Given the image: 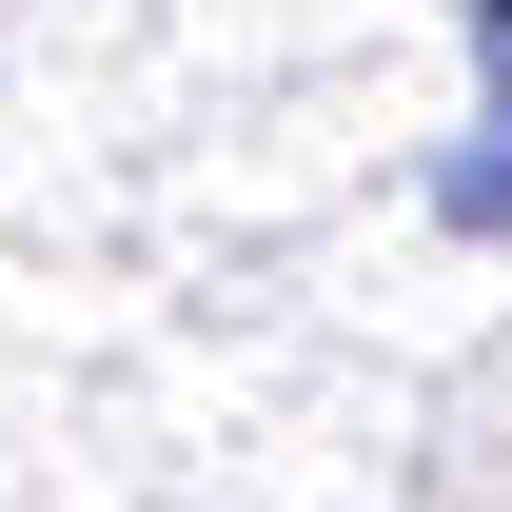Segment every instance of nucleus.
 <instances>
[{
	"instance_id": "2",
	"label": "nucleus",
	"mask_w": 512,
	"mask_h": 512,
	"mask_svg": "<svg viewBox=\"0 0 512 512\" xmlns=\"http://www.w3.org/2000/svg\"><path fill=\"white\" fill-rule=\"evenodd\" d=\"M473 60H493V99H512V0H473Z\"/></svg>"
},
{
	"instance_id": "1",
	"label": "nucleus",
	"mask_w": 512,
	"mask_h": 512,
	"mask_svg": "<svg viewBox=\"0 0 512 512\" xmlns=\"http://www.w3.org/2000/svg\"><path fill=\"white\" fill-rule=\"evenodd\" d=\"M434 217H453V237H512V99H493V119L434 158Z\"/></svg>"
}]
</instances>
